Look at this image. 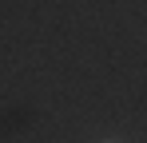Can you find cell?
Masks as SVG:
<instances>
[{
    "label": "cell",
    "instance_id": "6da1fadb",
    "mask_svg": "<svg viewBox=\"0 0 147 143\" xmlns=\"http://www.w3.org/2000/svg\"><path fill=\"white\" fill-rule=\"evenodd\" d=\"M107 143H115V139H107Z\"/></svg>",
    "mask_w": 147,
    "mask_h": 143
}]
</instances>
